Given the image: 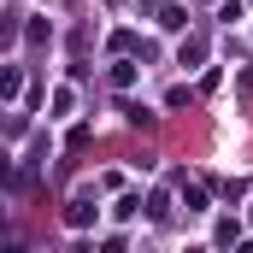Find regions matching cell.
<instances>
[{
	"instance_id": "1",
	"label": "cell",
	"mask_w": 253,
	"mask_h": 253,
	"mask_svg": "<svg viewBox=\"0 0 253 253\" xmlns=\"http://www.w3.org/2000/svg\"><path fill=\"white\" fill-rule=\"evenodd\" d=\"M94 218H100V206H94V200H88V194H77V200H71V206H65V224H71V230H88V224H94Z\"/></svg>"
},
{
	"instance_id": "2",
	"label": "cell",
	"mask_w": 253,
	"mask_h": 253,
	"mask_svg": "<svg viewBox=\"0 0 253 253\" xmlns=\"http://www.w3.org/2000/svg\"><path fill=\"white\" fill-rule=\"evenodd\" d=\"M200 53H206V42H194V36H189V42H183V53H177V65H189V71H194Z\"/></svg>"
},
{
	"instance_id": "3",
	"label": "cell",
	"mask_w": 253,
	"mask_h": 253,
	"mask_svg": "<svg viewBox=\"0 0 253 253\" xmlns=\"http://www.w3.org/2000/svg\"><path fill=\"white\" fill-rule=\"evenodd\" d=\"M159 24H165V30H183L189 18H183V6H165V12H159Z\"/></svg>"
},
{
	"instance_id": "4",
	"label": "cell",
	"mask_w": 253,
	"mask_h": 253,
	"mask_svg": "<svg viewBox=\"0 0 253 253\" xmlns=\"http://www.w3.org/2000/svg\"><path fill=\"white\" fill-rule=\"evenodd\" d=\"M135 83V65H112V88H129Z\"/></svg>"
},
{
	"instance_id": "5",
	"label": "cell",
	"mask_w": 253,
	"mask_h": 253,
	"mask_svg": "<svg viewBox=\"0 0 253 253\" xmlns=\"http://www.w3.org/2000/svg\"><path fill=\"white\" fill-rule=\"evenodd\" d=\"M147 6H159V0H147Z\"/></svg>"
}]
</instances>
